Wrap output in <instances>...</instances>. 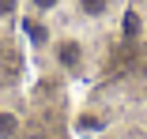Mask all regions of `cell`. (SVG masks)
<instances>
[{"mask_svg": "<svg viewBox=\"0 0 147 139\" xmlns=\"http://www.w3.org/2000/svg\"><path fill=\"white\" fill-rule=\"evenodd\" d=\"M19 11V0H0V19H11Z\"/></svg>", "mask_w": 147, "mask_h": 139, "instance_id": "5", "label": "cell"}, {"mask_svg": "<svg viewBox=\"0 0 147 139\" xmlns=\"http://www.w3.org/2000/svg\"><path fill=\"white\" fill-rule=\"evenodd\" d=\"M106 8H109V0H79V11H83V15H91V19L106 15Z\"/></svg>", "mask_w": 147, "mask_h": 139, "instance_id": "3", "label": "cell"}, {"mask_svg": "<svg viewBox=\"0 0 147 139\" xmlns=\"http://www.w3.org/2000/svg\"><path fill=\"white\" fill-rule=\"evenodd\" d=\"M83 60H87V49H83L79 38H61V41H57V64H61V68L79 72Z\"/></svg>", "mask_w": 147, "mask_h": 139, "instance_id": "1", "label": "cell"}, {"mask_svg": "<svg viewBox=\"0 0 147 139\" xmlns=\"http://www.w3.org/2000/svg\"><path fill=\"white\" fill-rule=\"evenodd\" d=\"M26 4H30L38 15H49V11H57V8H61V0H26Z\"/></svg>", "mask_w": 147, "mask_h": 139, "instance_id": "4", "label": "cell"}, {"mask_svg": "<svg viewBox=\"0 0 147 139\" xmlns=\"http://www.w3.org/2000/svg\"><path fill=\"white\" fill-rule=\"evenodd\" d=\"M23 132V117L15 109H0V139H15Z\"/></svg>", "mask_w": 147, "mask_h": 139, "instance_id": "2", "label": "cell"}]
</instances>
